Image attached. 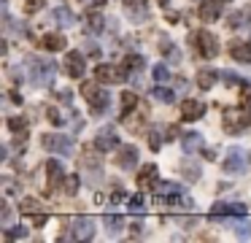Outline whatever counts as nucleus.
Masks as SVG:
<instances>
[{
  "instance_id": "1",
  "label": "nucleus",
  "mask_w": 251,
  "mask_h": 243,
  "mask_svg": "<svg viewBox=\"0 0 251 243\" xmlns=\"http://www.w3.org/2000/svg\"><path fill=\"white\" fill-rule=\"evenodd\" d=\"M189 43H192V46L197 49V54L205 60L219 54V40H216V35L208 33V30H197L194 35H189Z\"/></svg>"
},
{
  "instance_id": "2",
  "label": "nucleus",
  "mask_w": 251,
  "mask_h": 243,
  "mask_svg": "<svg viewBox=\"0 0 251 243\" xmlns=\"http://www.w3.org/2000/svg\"><path fill=\"white\" fill-rule=\"evenodd\" d=\"M81 95L87 98V105H89L92 114H103V111L108 108V95H105L95 81H84V84H81Z\"/></svg>"
},
{
  "instance_id": "3",
  "label": "nucleus",
  "mask_w": 251,
  "mask_h": 243,
  "mask_svg": "<svg viewBox=\"0 0 251 243\" xmlns=\"http://www.w3.org/2000/svg\"><path fill=\"white\" fill-rule=\"evenodd\" d=\"M249 111H235V108H227L224 111V119H222V124H224V133H230V135H238V133H243L246 127H249Z\"/></svg>"
},
{
  "instance_id": "4",
  "label": "nucleus",
  "mask_w": 251,
  "mask_h": 243,
  "mask_svg": "<svg viewBox=\"0 0 251 243\" xmlns=\"http://www.w3.org/2000/svg\"><path fill=\"white\" fill-rule=\"evenodd\" d=\"M68 238H73V241H92L95 238V219H89V216H76V219H70Z\"/></svg>"
},
{
  "instance_id": "5",
  "label": "nucleus",
  "mask_w": 251,
  "mask_h": 243,
  "mask_svg": "<svg viewBox=\"0 0 251 243\" xmlns=\"http://www.w3.org/2000/svg\"><path fill=\"white\" fill-rule=\"evenodd\" d=\"M41 146L46 151H54V154H70L73 151V143H70L68 135H57V133H46L41 138Z\"/></svg>"
},
{
  "instance_id": "6",
  "label": "nucleus",
  "mask_w": 251,
  "mask_h": 243,
  "mask_svg": "<svg viewBox=\"0 0 251 243\" xmlns=\"http://www.w3.org/2000/svg\"><path fill=\"white\" fill-rule=\"evenodd\" d=\"M95 79H97L100 84H124L127 70L114 68V65H97V68H95Z\"/></svg>"
},
{
  "instance_id": "7",
  "label": "nucleus",
  "mask_w": 251,
  "mask_h": 243,
  "mask_svg": "<svg viewBox=\"0 0 251 243\" xmlns=\"http://www.w3.org/2000/svg\"><path fill=\"white\" fill-rule=\"evenodd\" d=\"M87 70V57L81 52H68L65 54V76L70 79H81Z\"/></svg>"
},
{
  "instance_id": "8",
  "label": "nucleus",
  "mask_w": 251,
  "mask_h": 243,
  "mask_svg": "<svg viewBox=\"0 0 251 243\" xmlns=\"http://www.w3.org/2000/svg\"><path fill=\"white\" fill-rule=\"evenodd\" d=\"M116 165H119L122 170H133L135 165H138V149H135V146H130V143L119 146V151H116Z\"/></svg>"
},
{
  "instance_id": "9",
  "label": "nucleus",
  "mask_w": 251,
  "mask_h": 243,
  "mask_svg": "<svg viewBox=\"0 0 251 243\" xmlns=\"http://www.w3.org/2000/svg\"><path fill=\"white\" fill-rule=\"evenodd\" d=\"M95 149H97V151H114V149H119L116 133H114L111 127H103L97 135H95Z\"/></svg>"
},
{
  "instance_id": "10",
  "label": "nucleus",
  "mask_w": 251,
  "mask_h": 243,
  "mask_svg": "<svg viewBox=\"0 0 251 243\" xmlns=\"http://www.w3.org/2000/svg\"><path fill=\"white\" fill-rule=\"evenodd\" d=\"M246 214V205L243 202H216L211 208V219H219V216H243Z\"/></svg>"
},
{
  "instance_id": "11",
  "label": "nucleus",
  "mask_w": 251,
  "mask_h": 243,
  "mask_svg": "<svg viewBox=\"0 0 251 243\" xmlns=\"http://www.w3.org/2000/svg\"><path fill=\"white\" fill-rule=\"evenodd\" d=\"M222 3L224 0H203L197 17L203 19V22H216V19L222 17Z\"/></svg>"
},
{
  "instance_id": "12",
  "label": "nucleus",
  "mask_w": 251,
  "mask_h": 243,
  "mask_svg": "<svg viewBox=\"0 0 251 243\" xmlns=\"http://www.w3.org/2000/svg\"><path fill=\"white\" fill-rule=\"evenodd\" d=\"M203 114H205V103H200V100H184L181 103V119L184 122L203 119Z\"/></svg>"
},
{
  "instance_id": "13",
  "label": "nucleus",
  "mask_w": 251,
  "mask_h": 243,
  "mask_svg": "<svg viewBox=\"0 0 251 243\" xmlns=\"http://www.w3.org/2000/svg\"><path fill=\"white\" fill-rule=\"evenodd\" d=\"M224 170H227V173H243V170H246V154H243V151L230 149L227 160H224Z\"/></svg>"
},
{
  "instance_id": "14",
  "label": "nucleus",
  "mask_w": 251,
  "mask_h": 243,
  "mask_svg": "<svg viewBox=\"0 0 251 243\" xmlns=\"http://www.w3.org/2000/svg\"><path fill=\"white\" fill-rule=\"evenodd\" d=\"M159 181H157V165L154 162H149V165H143L138 173V186L140 189H154Z\"/></svg>"
},
{
  "instance_id": "15",
  "label": "nucleus",
  "mask_w": 251,
  "mask_h": 243,
  "mask_svg": "<svg viewBox=\"0 0 251 243\" xmlns=\"http://www.w3.org/2000/svg\"><path fill=\"white\" fill-rule=\"evenodd\" d=\"M230 57L238 60V62L251 65V43H243V40H230Z\"/></svg>"
},
{
  "instance_id": "16",
  "label": "nucleus",
  "mask_w": 251,
  "mask_h": 243,
  "mask_svg": "<svg viewBox=\"0 0 251 243\" xmlns=\"http://www.w3.org/2000/svg\"><path fill=\"white\" fill-rule=\"evenodd\" d=\"M46 179H49V186H52V189L62 184L65 173H62V165H59L57 160H49V162H46Z\"/></svg>"
},
{
  "instance_id": "17",
  "label": "nucleus",
  "mask_w": 251,
  "mask_h": 243,
  "mask_svg": "<svg viewBox=\"0 0 251 243\" xmlns=\"http://www.w3.org/2000/svg\"><path fill=\"white\" fill-rule=\"evenodd\" d=\"M43 49L46 52H65V35L62 33H52V35H43Z\"/></svg>"
},
{
  "instance_id": "18",
  "label": "nucleus",
  "mask_w": 251,
  "mask_h": 243,
  "mask_svg": "<svg viewBox=\"0 0 251 243\" xmlns=\"http://www.w3.org/2000/svg\"><path fill=\"white\" fill-rule=\"evenodd\" d=\"M43 205L35 197H22V202H19V214L22 216H35V214H41Z\"/></svg>"
},
{
  "instance_id": "19",
  "label": "nucleus",
  "mask_w": 251,
  "mask_h": 243,
  "mask_svg": "<svg viewBox=\"0 0 251 243\" xmlns=\"http://www.w3.org/2000/svg\"><path fill=\"white\" fill-rule=\"evenodd\" d=\"M103 27H105V17L100 11H89L87 14V33H103Z\"/></svg>"
},
{
  "instance_id": "20",
  "label": "nucleus",
  "mask_w": 251,
  "mask_h": 243,
  "mask_svg": "<svg viewBox=\"0 0 251 243\" xmlns=\"http://www.w3.org/2000/svg\"><path fill=\"white\" fill-rule=\"evenodd\" d=\"M157 197H173V195H181V184H173V181H159L154 186Z\"/></svg>"
},
{
  "instance_id": "21",
  "label": "nucleus",
  "mask_w": 251,
  "mask_h": 243,
  "mask_svg": "<svg viewBox=\"0 0 251 243\" xmlns=\"http://www.w3.org/2000/svg\"><path fill=\"white\" fill-rule=\"evenodd\" d=\"M216 79H219L216 70H200L197 73V87L200 89H211L213 84H216Z\"/></svg>"
},
{
  "instance_id": "22",
  "label": "nucleus",
  "mask_w": 251,
  "mask_h": 243,
  "mask_svg": "<svg viewBox=\"0 0 251 243\" xmlns=\"http://www.w3.org/2000/svg\"><path fill=\"white\" fill-rule=\"evenodd\" d=\"M54 19H57V24H62V27H70V24L76 22V17H73V11H70L68 6H59L57 11H54Z\"/></svg>"
},
{
  "instance_id": "23",
  "label": "nucleus",
  "mask_w": 251,
  "mask_h": 243,
  "mask_svg": "<svg viewBox=\"0 0 251 243\" xmlns=\"http://www.w3.org/2000/svg\"><path fill=\"white\" fill-rule=\"evenodd\" d=\"M181 146H184V151H197L200 146H203V135L200 133H187L184 141H181Z\"/></svg>"
},
{
  "instance_id": "24",
  "label": "nucleus",
  "mask_w": 251,
  "mask_h": 243,
  "mask_svg": "<svg viewBox=\"0 0 251 243\" xmlns=\"http://www.w3.org/2000/svg\"><path fill=\"white\" fill-rule=\"evenodd\" d=\"M122 68L127 70V73H135V70L143 68V60H140V54H127V57L122 60Z\"/></svg>"
},
{
  "instance_id": "25",
  "label": "nucleus",
  "mask_w": 251,
  "mask_h": 243,
  "mask_svg": "<svg viewBox=\"0 0 251 243\" xmlns=\"http://www.w3.org/2000/svg\"><path fill=\"white\" fill-rule=\"evenodd\" d=\"M146 8H149L146 0H135V6L130 3V11H133V22H143V19H146Z\"/></svg>"
},
{
  "instance_id": "26",
  "label": "nucleus",
  "mask_w": 251,
  "mask_h": 243,
  "mask_svg": "<svg viewBox=\"0 0 251 243\" xmlns=\"http://www.w3.org/2000/svg\"><path fill=\"white\" fill-rule=\"evenodd\" d=\"M135 105H138V95H135V92H124L122 95V119H124V116H130V111H133Z\"/></svg>"
},
{
  "instance_id": "27",
  "label": "nucleus",
  "mask_w": 251,
  "mask_h": 243,
  "mask_svg": "<svg viewBox=\"0 0 251 243\" xmlns=\"http://www.w3.org/2000/svg\"><path fill=\"white\" fill-rule=\"evenodd\" d=\"M62 192H65V195H76V192H78V176L76 173H70V176H65V179H62Z\"/></svg>"
},
{
  "instance_id": "28",
  "label": "nucleus",
  "mask_w": 251,
  "mask_h": 243,
  "mask_svg": "<svg viewBox=\"0 0 251 243\" xmlns=\"http://www.w3.org/2000/svg\"><path fill=\"white\" fill-rule=\"evenodd\" d=\"M152 98H157L159 103H173V89H168V87H154L152 89Z\"/></svg>"
},
{
  "instance_id": "29",
  "label": "nucleus",
  "mask_w": 251,
  "mask_h": 243,
  "mask_svg": "<svg viewBox=\"0 0 251 243\" xmlns=\"http://www.w3.org/2000/svg\"><path fill=\"white\" fill-rule=\"evenodd\" d=\"M238 105L251 114V84H243V87H240V100H238Z\"/></svg>"
},
{
  "instance_id": "30",
  "label": "nucleus",
  "mask_w": 251,
  "mask_h": 243,
  "mask_svg": "<svg viewBox=\"0 0 251 243\" xmlns=\"http://www.w3.org/2000/svg\"><path fill=\"white\" fill-rule=\"evenodd\" d=\"M127 208L130 211H133V214H143V211H146V208H143V195H133V197H127Z\"/></svg>"
},
{
  "instance_id": "31",
  "label": "nucleus",
  "mask_w": 251,
  "mask_h": 243,
  "mask_svg": "<svg viewBox=\"0 0 251 243\" xmlns=\"http://www.w3.org/2000/svg\"><path fill=\"white\" fill-rule=\"evenodd\" d=\"M6 238H8V241H24V238H27V227H22V224H19V227H8Z\"/></svg>"
},
{
  "instance_id": "32",
  "label": "nucleus",
  "mask_w": 251,
  "mask_h": 243,
  "mask_svg": "<svg viewBox=\"0 0 251 243\" xmlns=\"http://www.w3.org/2000/svg\"><path fill=\"white\" fill-rule=\"evenodd\" d=\"M8 130H11V133H24V130H27V119L11 116V119H8Z\"/></svg>"
},
{
  "instance_id": "33",
  "label": "nucleus",
  "mask_w": 251,
  "mask_h": 243,
  "mask_svg": "<svg viewBox=\"0 0 251 243\" xmlns=\"http://www.w3.org/2000/svg\"><path fill=\"white\" fill-rule=\"evenodd\" d=\"M222 81L224 84H230V87H243L246 81L240 79V76H235L232 70H222Z\"/></svg>"
},
{
  "instance_id": "34",
  "label": "nucleus",
  "mask_w": 251,
  "mask_h": 243,
  "mask_svg": "<svg viewBox=\"0 0 251 243\" xmlns=\"http://www.w3.org/2000/svg\"><path fill=\"white\" fill-rule=\"evenodd\" d=\"M22 6H24V14H38L46 6V0H22Z\"/></svg>"
},
{
  "instance_id": "35",
  "label": "nucleus",
  "mask_w": 251,
  "mask_h": 243,
  "mask_svg": "<svg viewBox=\"0 0 251 243\" xmlns=\"http://www.w3.org/2000/svg\"><path fill=\"white\" fill-rule=\"evenodd\" d=\"M46 116H49V122H52L54 127H62L65 124V119H62V114H59L54 105H46Z\"/></svg>"
},
{
  "instance_id": "36",
  "label": "nucleus",
  "mask_w": 251,
  "mask_h": 243,
  "mask_svg": "<svg viewBox=\"0 0 251 243\" xmlns=\"http://www.w3.org/2000/svg\"><path fill=\"white\" fill-rule=\"evenodd\" d=\"M103 222H105V227H111L114 232H116L119 227H124V219H122V216H116V214H105Z\"/></svg>"
},
{
  "instance_id": "37",
  "label": "nucleus",
  "mask_w": 251,
  "mask_h": 243,
  "mask_svg": "<svg viewBox=\"0 0 251 243\" xmlns=\"http://www.w3.org/2000/svg\"><path fill=\"white\" fill-rule=\"evenodd\" d=\"M152 79L162 84V81H168V79H170V70L165 68V65H154V68H152Z\"/></svg>"
},
{
  "instance_id": "38",
  "label": "nucleus",
  "mask_w": 251,
  "mask_h": 243,
  "mask_svg": "<svg viewBox=\"0 0 251 243\" xmlns=\"http://www.w3.org/2000/svg\"><path fill=\"white\" fill-rule=\"evenodd\" d=\"M184 176H187L189 181H197L200 176H203V170H200V165H189V162H184Z\"/></svg>"
},
{
  "instance_id": "39",
  "label": "nucleus",
  "mask_w": 251,
  "mask_h": 243,
  "mask_svg": "<svg viewBox=\"0 0 251 243\" xmlns=\"http://www.w3.org/2000/svg\"><path fill=\"white\" fill-rule=\"evenodd\" d=\"M235 235H238V238H249L251 235V219H243L240 224H235Z\"/></svg>"
},
{
  "instance_id": "40",
  "label": "nucleus",
  "mask_w": 251,
  "mask_h": 243,
  "mask_svg": "<svg viewBox=\"0 0 251 243\" xmlns=\"http://www.w3.org/2000/svg\"><path fill=\"white\" fill-rule=\"evenodd\" d=\"M46 222H49V214H46V211H41V214L33 216V227H46Z\"/></svg>"
},
{
  "instance_id": "41",
  "label": "nucleus",
  "mask_w": 251,
  "mask_h": 243,
  "mask_svg": "<svg viewBox=\"0 0 251 243\" xmlns=\"http://www.w3.org/2000/svg\"><path fill=\"white\" fill-rule=\"evenodd\" d=\"M81 165H84V168H97L100 162H97V160H95V157H92V154H87V151H84V157H81Z\"/></svg>"
},
{
  "instance_id": "42",
  "label": "nucleus",
  "mask_w": 251,
  "mask_h": 243,
  "mask_svg": "<svg viewBox=\"0 0 251 243\" xmlns=\"http://www.w3.org/2000/svg\"><path fill=\"white\" fill-rule=\"evenodd\" d=\"M246 17H249V14H232V17H230V27H240V24L246 22Z\"/></svg>"
},
{
  "instance_id": "43",
  "label": "nucleus",
  "mask_w": 251,
  "mask_h": 243,
  "mask_svg": "<svg viewBox=\"0 0 251 243\" xmlns=\"http://www.w3.org/2000/svg\"><path fill=\"white\" fill-rule=\"evenodd\" d=\"M122 200H127V195H124V189H114V195H111V202H122Z\"/></svg>"
},
{
  "instance_id": "44",
  "label": "nucleus",
  "mask_w": 251,
  "mask_h": 243,
  "mask_svg": "<svg viewBox=\"0 0 251 243\" xmlns=\"http://www.w3.org/2000/svg\"><path fill=\"white\" fill-rule=\"evenodd\" d=\"M149 146H152V151H157V149H159V135H157V133L149 135Z\"/></svg>"
},
{
  "instance_id": "45",
  "label": "nucleus",
  "mask_w": 251,
  "mask_h": 243,
  "mask_svg": "<svg viewBox=\"0 0 251 243\" xmlns=\"http://www.w3.org/2000/svg\"><path fill=\"white\" fill-rule=\"evenodd\" d=\"M57 98H59V100H62V103H70V98H73V95H70V92H68V89H65V92H59V95H57Z\"/></svg>"
},
{
  "instance_id": "46",
  "label": "nucleus",
  "mask_w": 251,
  "mask_h": 243,
  "mask_svg": "<svg viewBox=\"0 0 251 243\" xmlns=\"http://www.w3.org/2000/svg\"><path fill=\"white\" fill-rule=\"evenodd\" d=\"M81 3H87V6H95V8H100L105 3V0H81Z\"/></svg>"
},
{
  "instance_id": "47",
  "label": "nucleus",
  "mask_w": 251,
  "mask_h": 243,
  "mask_svg": "<svg viewBox=\"0 0 251 243\" xmlns=\"http://www.w3.org/2000/svg\"><path fill=\"white\" fill-rule=\"evenodd\" d=\"M165 19H168V22H178V14H175V11H168V14H165Z\"/></svg>"
},
{
  "instance_id": "48",
  "label": "nucleus",
  "mask_w": 251,
  "mask_h": 243,
  "mask_svg": "<svg viewBox=\"0 0 251 243\" xmlns=\"http://www.w3.org/2000/svg\"><path fill=\"white\" fill-rule=\"evenodd\" d=\"M203 157H205V160H213V157H216V151H213V149H205Z\"/></svg>"
},
{
  "instance_id": "49",
  "label": "nucleus",
  "mask_w": 251,
  "mask_h": 243,
  "mask_svg": "<svg viewBox=\"0 0 251 243\" xmlns=\"http://www.w3.org/2000/svg\"><path fill=\"white\" fill-rule=\"evenodd\" d=\"M157 3H159V6H168V0H157Z\"/></svg>"
},
{
  "instance_id": "50",
  "label": "nucleus",
  "mask_w": 251,
  "mask_h": 243,
  "mask_svg": "<svg viewBox=\"0 0 251 243\" xmlns=\"http://www.w3.org/2000/svg\"><path fill=\"white\" fill-rule=\"evenodd\" d=\"M124 3H127V6H130V3H135V0H124Z\"/></svg>"
}]
</instances>
